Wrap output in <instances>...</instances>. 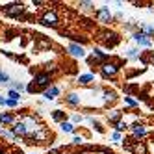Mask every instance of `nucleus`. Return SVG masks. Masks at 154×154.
I'll list each match as a JSON object with an SVG mask.
<instances>
[{"mask_svg":"<svg viewBox=\"0 0 154 154\" xmlns=\"http://www.w3.org/2000/svg\"><path fill=\"white\" fill-rule=\"evenodd\" d=\"M121 65H123V61H115V63L106 61V63L100 65V74L104 76V78H113V76L119 72V67H121Z\"/></svg>","mask_w":154,"mask_h":154,"instance_id":"f257e3e1","label":"nucleus"},{"mask_svg":"<svg viewBox=\"0 0 154 154\" xmlns=\"http://www.w3.org/2000/svg\"><path fill=\"white\" fill-rule=\"evenodd\" d=\"M41 23L45 26H58L60 17H58V13L54 11V9H47V11L43 13V17H41Z\"/></svg>","mask_w":154,"mask_h":154,"instance_id":"f03ea898","label":"nucleus"},{"mask_svg":"<svg viewBox=\"0 0 154 154\" xmlns=\"http://www.w3.org/2000/svg\"><path fill=\"white\" fill-rule=\"evenodd\" d=\"M4 11L8 17H20L24 13V4H20V2H15V4H8L4 8Z\"/></svg>","mask_w":154,"mask_h":154,"instance_id":"7ed1b4c3","label":"nucleus"},{"mask_svg":"<svg viewBox=\"0 0 154 154\" xmlns=\"http://www.w3.org/2000/svg\"><path fill=\"white\" fill-rule=\"evenodd\" d=\"M95 17L98 23H112V11H109V8H98Z\"/></svg>","mask_w":154,"mask_h":154,"instance_id":"20e7f679","label":"nucleus"},{"mask_svg":"<svg viewBox=\"0 0 154 154\" xmlns=\"http://www.w3.org/2000/svg\"><path fill=\"white\" fill-rule=\"evenodd\" d=\"M67 52L71 54L72 58H84L85 56V50L82 45H76V43H71V45L67 47Z\"/></svg>","mask_w":154,"mask_h":154,"instance_id":"39448f33","label":"nucleus"},{"mask_svg":"<svg viewBox=\"0 0 154 154\" xmlns=\"http://www.w3.org/2000/svg\"><path fill=\"white\" fill-rule=\"evenodd\" d=\"M106 58H108V54L106 52H102V50H98V48H95L93 52H91V58H89V63H106Z\"/></svg>","mask_w":154,"mask_h":154,"instance_id":"423d86ee","label":"nucleus"},{"mask_svg":"<svg viewBox=\"0 0 154 154\" xmlns=\"http://www.w3.org/2000/svg\"><path fill=\"white\" fill-rule=\"evenodd\" d=\"M100 35H102L100 39L104 41V45H106V47H113L115 43L119 41V37H117V34H115V32H102Z\"/></svg>","mask_w":154,"mask_h":154,"instance_id":"0eeeda50","label":"nucleus"},{"mask_svg":"<svg viewBox=\"0 0 154 154\" xmlns=\"http://www.w3.org/2000/svg\"><path fill=\"white\" fill-rule=\"evenodd\" d=\"M132 37H134V41L137 43V45H141V47H150V45H152L150 37H149V35H145L143 32H136V34L132 35Z\"/></svg>","mask_w":154,"mask_h":154,"instance_id":"6e6552de","label":"nucleus"},{"mask_svg":"<svg viewBox=\"0 0 154 154\" xmlns=\"http://www.w3.org/2000/svg\"><path fill=\"white\" fill-rule=\"evenodd\" d=\"M13 134H15V137H19V136L26 137L28 136V128H26V125L23 123V121H19V123L13 125Z\"/></svg>","mask_w":154,"mask_h":154,"instance_id":"1a4fd4ad","label":"nucleus"},{"mask_svg":"<svg viewBox=\"0 0 154 154\" xmlns=\"http://www.w3.org/2000/svg\"><path fill=\"white\" fill-rule=\"evenodd\" d=\"M60 95V87L58 85H50V87H47L45 91H43V97L47 98V100H54Z\"/></svg>","mask_w":154,"mask_h":154,"instance_id":"9d476101","label":"nucleus"},{"mask_svg":"<svg viewBox=\"0 0 154 154\" xmlns=\"http://www.w3.org/2000/svg\"><path fill=\"white\" fill-rule=\"evenodd\" d=\"M34 84L39 85V87H47L50 84V76L47 72H43V74H35V78H34Z\"/></svg>","mask_w":154,"mask_h":154,"instance_id":"9b49d317","label":"nucleus"},{"mask_svg":"<svg viewBox=\"0 0 154 154\" xmlns=\"http://www.w3.org/2000/svg\"><path fill=\"white\" fill-rule=\"evenodd\" d=\"M130 150L134 152V154H149V150H147V145L143 141H136L134 145H130Z\"/></svg>","mask_w":154,"mask_h":154,"instance_id":"f8f14e48","label":"nucleus"},{"mask_svg":"<svg viewBox=\"0 0 154 154\" xmlns=\"http://www.w3.org/2000/svg\"><path fill=\"white\" fill-rule=\"evenodd\" d=\"M130 128H132V134H134V136H132L134 139H136V137H141V136H145V134H147V128L143 126V125H139V123L132 125Z\"/></svg>","mask_w":154,"mask_h":154,"instance_id":"ddd939ff","label":"nucleus"},{"mask_svg":"<svg viewBox=\"0 0 154 154\" xmlns=\"http://www.w3.org/2000/svg\"><path fill=\"white\" fill-rule=\"evenodd\" d=\"M121 115H123V112H119V109H109V112L106 113V117H108L109 123H119Z\"/></svg>","mask_w":154,"mask_h":154,"instance_id":"4468645a","label":"nucleus"},{"mask_svg":"<svg viewBox=\"0 0 154 154\" xmlns=\"http://www.w3.org/2000/svg\"><path fill=\"white\" fill-rule=\"evenodd\" d=\"M93 80H95V74H91V72H89V74H80V76H78V84H82V85H89Z\"/></svg>","mask_w":154,"mask_h":154,"instance_id":"2eb2a0df","label":"nucleus"},{"mask_svg":"<svg viewBox=\"0 0 154 154\" xmlns=\"http://www.w3.org/2000/svg\"><path fill=\"white\" fill-rule=\"evenodd\" d=\"M65 100H67L71 106H78L80 104V97L76 95V93H69L67 97H65Z\"/></svg>","mask_w":154,"mask_h":154,"instance_id":"dca6fc26","label":"nucleus"},{"mask_svg":"<svg viewBox=\"0 0 154 154\" xmlns=\"http://www.w3.org/2000/svg\"><path fill=\"white\" fill-rule=\"evenodd\" d=\"M52 119L56 121V123H63V121H65V112H61V109H54V112H52Z\"/></svg>","mask_w":154,"mask_h":154,"instance_id":"f3484780","label":"nucleus"},{"mask_svg":"<svg viewBox=\"0 0 154 154\" xmlns=\"http://www.w3.org/2000/svg\"><path fill=\"white\" fill-rule=\"evenodd\" d=\"M137 26L143 30V34H145V35H149V37L154 35V28H152V26H149V24H145V23H137Z\"/></svg>","mask_w":154,"mask_h":154,"instance_id":"a211bd4d","label":"nucleus"},{"mask_svg":"<svg viewBox=\"0 0 154 154\" xmlns=\"http://www.w3.org/2000/svg\"><path fill=\"white\" fill-rule=\"evenodd\" d=\"M13 115L11 113H0V125H11Z\"/></svg>","mask_w":154,"mask_h":154,"instance_id":"6ab92c4d","label":"nucleus"},{"mask_svg":"<svg viewBox=\"0 0 154 154\" xmlns=\"http://www.w3.org/2000/svg\"><path fill=\"white\" fill-rule=\"evenodd\" d=\"M60 126H61L63 132H74V125L71 121H63V123H60Z\"/></svg>","mask_w":154,"mask_h":154,"instance_id":"aec40b11","label":"nucleus"},{"mask_svg":"<svg viewBox=\"0 0 154 154\" xmlns=\"http://www.w3.org/2000/svg\"><path fill=\"white\" fill-rule=\"evenodd\" d=\"M104 100H106V102L117 100V93H115V91H104Z\"/></svg>","mask_w":154,"mask_h":154,"instance_id":"412c9836","label":"nucleus"},{"mask_svg":"<svg viewBox=\"0 0 154 154\" xmlns=\"http://www.w3.org/2000/svg\"><path fill=\"white\" fill-rule=\"evenodd\" d=\"M8 97H9V100H15V102L20 100V93L15 91V89H9V91H8Z\"/></svg>","mask_w":154,"mask_h":154,"instance_id":"4be33fe9","label":"nucleus"},{"mask_svg":"<svg viewBox=\"0 0 154 154\" xmlns=\"http://www.w3.org/2000/svg\"><path fill=\"white\" fill-rule=\"evenodd\" d=\"M9 85H11V89H15V91H19V93L24 89V85L20 84V82H9Z\"/></svg>","mask_w":154,"mask_h":154,"instance_id":"5701e85b","label":"nucleus"},{"mask_svg":"<svg viewBox=\"0 0 154 154\" xmlns=\"http://www.w3.org/2000/svg\"><path fill=\"white\" fill-rule=\"evenodd\" d=\"M126 128H128V125H126V123H123V121L115 123V130H117V132H123V130H126Z\"/></svg>","mask_w":154,"mask_h":154,"instance_id":"b1692460","label":"nucleus"},{"mask_svg":"<svg viewBox=\"0 0 154 154\" xmlns=\"http://www.w3.org/2000/svg\"><path fill=\"white\" fill-rule=\"evenodd\" d=\"M126 56L134 60V58H137V56H139V50H137V48H130V50L126 52Z\"/></svg>","mask_w":154,"mask_h":154,"instance_id":"393cba45","label":"nucleus"},{"mask_svg":"<svg viewBox=\"0 0 154 154\" xmlns=\"http://www.w3.org/2000/svg\"><path fill=\"white\" fill-rule=\"evenodd\" d=\"M0 136H2V137H9V139H15V134H13V132H9V130H2V132H0Z\"/></svg>","mask_w":154,"mask_h":154,"instance_id":"a878e982","label":"nucleus"},{"mask_svg":"<svg viewBox=\"0 0 154 154\" xmlns=\"http://www.w3.org/2000/svg\"><path fill=\"white\" fill-rule=\"evenodd\" d=\"M0 82H2V84H9V76L4 71H0Z\"/></svg>","mask_w":154,"mask_h":154,"instance_id":"bb28decb","label":"nucleus"},{"mask_svg":"<svg viewBox=\"0 0 154 154\" xmlns=\"http://www.w3.org/2000/svg\"><path fill=\"white\" fill-rule=\"evenodd\" d=\"M82 121H84V117L76 113V115H72V121H71V123H72V125H78V123H82Z\"/></svg>","mask_w":154,"mask_h":154,"instance_id":"cd10ccee","label":"nucleus"},{"mask_svg":"<svg viewBox=\"0 0 154 154\" xmlns=\"http://www.w3.org/2000/svg\"><path fill=\"white\" fill-rule=\"evenodd\" d=\"M125 104H128V106H132V108L137 106V102L134 100V98H130V97H125Z\"/></svg>","mask_w":154,"mask_h":154,"instance_id":"c85d7f7f","label":"nucleus"},{"mask_svg":"<svg viewBox=\"0 0 154 154\" xmlns=\"http://www.w3.org/2000/svg\"><path fill=\"white\" fill-rule=\"evenodd\" d=\"M72 143H74V145H82V143H84V137H82V136H74Z\"/></svg>","mask_w":154,"mask_h":154,"instance_id":"c756f323","label":"nucleus"},{"mask_svg":"<svg viewBox=\"0 0 154 154\" xmlns=\"http://www.w3.org/2000/svg\"><path fill=\"white\" fill-rule=\"evenodd\" d=\"M95 4L93 2H80V8H84V9H89V8H93Z\"/></svg>","mask_w":154,"mask_h":154,"instance_id":"7c9ffc66","label":"nucleus"},{"mask_svg":"<svg viewBox=\"0 0 154 154\" xmlns=\"http://www.w3.org/2000/svg\"><path fill=\"white\" fill-rule=\"evenodd\" d=\"M19 102H15V100H9V98H6V104L4 106H9V108H15Z\"/></svg>","mask_w":154,"mask_h":154,"instance_id":"2f4dec72","label":"nucleus"},{"mask_svg":"<svg viewBox=\"0 0 154 154\" xmlns=\"http://www.w3.org/2000/svg\"><path fill=\"white\" fill-rule=\"evenodd\" d=\"M112 139H113V141H119V139H121V134H119V132H113V134H112Z\"/></svg>","mask_w":154,"mask_h":154,"instance_id":"473e14b6","label":"nucleus"},{"mask_svg":"<svg viewBox=\"0 0 154 154\" xmlns=\"http://www.w3.org/2000/svg\"><path fill=\"white\" fill-rule=\"evenodd\" d=\"M15 154H23V152H15Z\"/></svg>","mask_w":154,"mask_h":154,"instance_id":"72a5a7b5","label":"nucleus"},{"mask_svg":"<svg viewBox=\"0 0 154 154\" xmlns=\"http://www.w3.org/2000/svg\"><path fill=\"white\" fill-rule=\"evenodd\" d=\"M152 61H154V56H152Z\"/></svg>","mask_w":154,"mask_h":154,"instance_id":"f704fd0d","label":"nucleus"}]
</instances>
